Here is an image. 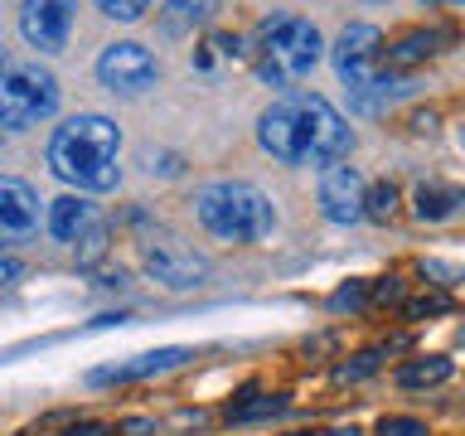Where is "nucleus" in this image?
<instances>
[{
    "mask_svg": "<svg viewBox=\"0 0 465 436\" xmlns=\"http://www.w3.org/2000/svg\"><path fill=\"white\" fill-rule=\"evenodd\" d=\"M257 141L282 165H330L349 155L354 126L320 93H282L257 116Z\"/></svg>",
    "mask_w": 465,
    "mask_h": 436,
    "instance_id": "1",
    "label": "nucleus"
},
{
    "mask_svg": "<svg viewBox=\"0 0 465 436\" xmlns=\"http://www.w3.org/2000/svg\"><path fill=\"white\" fill-rule=\"evenodd\" d=\"M116 155H122V131L102 112H78L49 136V170L78 194H107L116 189Z\"/></svg>",
    "mask_w": 465,
    "mask_h": 436,
    "instance_id": "2",
    "label": "nucleus"
},
{
    "mask_svg": "<svg viewBox=\"0 0 465 436\" xmlns=\"http://www.w3.org/2000/svg\"><path fill=\"white\" fill-rule=\"evenodd\" d=\"M194 218L218 243H262L276 228V209L257 184L213 180L194 194Z\"/></svg>",
    "mask_w": 465,
    "mask_h": 436,
    "instance_id": "3",
    "label": "nucleus"
},
{
    "mask_svg": "<svg viewBox=\"0 0 465 436\" xmlns=\"http://www.w3.org/2000/svg\"><path fill=\"white\" fill-rule=\"evenodd\" d=\"M334 73L363 112H378L388 97L407 93V78L398 68H388L383 35L373 25H344L340 44H334Z\"/></svg>",
    "mask_w": 465,
    "mask_h": 436,
    "instance_id": "4",
    "label": "nucleus"
},
{
    "mask_svg": "<svg viewBox=\"0 0 465 436\" xmlns=\"http://www.w3.org/2000/svg\"><path fill=\"white\" fill-rule=\"evenodd\" d=\"M320 54H325V44H320V29L311 20H301V15H276V20L262 25L257 73H262V83H272V87H291L320 64Z\"/></svg>",
    "mask_w": 465,
    "mask_h": 436,
    "instance_id": "5",
    "label": "nucleus"
},
{
    "mask_svg": "<svg viewBox=\"0 0 465 436\" xmlns=\"http://www.w3.org/2000/svg\"><path fill=\"white\" fill-rule=\"evenodd\" d=\"M58 112V83L39 64H10L0 78V131L39 126Z\"/></svg>",
    "mask_w": 465,
    "mask_h": 436,
    "instance_id": "6",
    "label": "nucleus"
},
{
    "mask_svg": "<svg viewBox=\"0 0 465 436\" xmlns=\"http://www.w3.org/2000/svg\"><path fill=\"white\" fill-rule=\"evenodd\" d=\"M363 174L354 165H344V160H330V165H320V180H315V199H320V213L330 218V223H359L363 218Z\"/></svg>",
    "mask_w": 465,
    "mask_h": 436,
    "instance_id": "7",
    "label": "nucleus"
},
{
    "mask_svg": "<svg viewBox=\"0 0 465 436\" xmlns=\"http://www.w3.org/2000/svg\"><path fill=\"white\" fill-rule=\"evenodd\" d=\"M141 262H145V272L170 291L203 286V276H209V262H203L194 247H184L180 238H151L141 247Z\"/></svg>",
    "mask_w": 465,
    "mask_h": 436,
    "instance_id": "8",
    "label": "nucleus"
},
{
    "mask_svg": "<svg viewBox=\"0 0 465 436\" xmlns=\"http://www.w3.org/2000/svg\"><path fill=\"white\" fill-rule=\"evenodd\" d=\"M97 78H102V87H112V93H122V97H141L145 87L155 83V58H151V49H141V44L116 39L97 58Z\"/></svg>",
    "mask_w": 465,
    "mask_h": 436,
    "instance_id": "9",
    "label": "nucleus"
},
{
    "mask_svg": "<svg viewBox=\"0 0 465 436\" xmlns=\"http://www.w3.org/2000/svg\"><path fill=\"white\" fill-rule=\"evenodd\" d=\"M73 20H78V0H25L20 5V35L39 54L64 49L73 35Z\"/></svg>",
    "mask_w": 465,
    "mask_h": 436,
    "instance_id": "10",
    "label": "nucleus"
},
{
    "mask_svg": "<svg viewBox=\"0 0 465 436\" xmlns=\"http://www.w3.org/2000/svg\"><path fill=\"white\" fill-rule=\"evenodd\" d=\"M189 359H194V349L165 344V349H151V354H136V359H126V363H107V369H93V373H87V383H93V388L141 383V378H160V373H170V369H184Z\"/></svg>",
    "mask_w": 465,
    "mask_h": 436,
    "instance_id": "11",
    "label": "nucleus"
},
{
    "mask_svg": "<svg viewBox=\"0 0 465 436\" xmlns=\"http://www.w3.org/2000/svg\"><path fill=\"white\" fill-rule=\"evenodd\" d=\"M35 228H39V194L25 180L0 174V233L25 238V233H35Z\"/></svg>",
    "mask_w": 465,
    "mask_h": 436,
    "instance_id": "12",
    "label": "nucleus"
},
{
    "mask_svg": "<svg viewBox=\"0 0 465 436\" xmlns=\"http://www.w3.org/2000/svg\"><path fill=\"white\" fill-rule=\"evenodd\" d=\"M93 223H97V209L83 194H64V199H54L49 209H44V228H49L58 243H78Z\"/></svg>",
    "mask_w": 465,
    "mask_h": 436,
    "instance_id": "13",
    "label": "nucleus"
},
{
    "mask_svg": "<svg viewBox=\"0 0 465 436\" xmlns=\"http://www.w3.org/2000/svg\"><path fill=\"white\" fill-rule=\"evenodd\" d=\"M412 209H417L421 223H446V218H456L465 209V189H456V184H421Z\"/></svg>",
    "mask_w": 465,
    "mask_h": 436,
    "instance_id": "14",
    "label": "nucleus"
},
{
    "mask_svg": "<svg viewBox=\"0 0 465 436\" xmlns=\"http://www.w3.org/2000/svg\"><path fill=\"white\" fill-rule=\"evenodd\" d=\"M446 39H450L446 29H412V35H402L392 49H383V58H388V68H412L421 58H431Z\"/></svg>",
    "mask_w": 465,
    "mask_h": 436,
    "instance_id": "15",
    "label": "nucleus"
},
{
    "mask_svg": "<svg viewBox=\"0 0 465 436\" xmlns=\"http://www.w3.org/2000/svg\"><path fill=\"white\" fill-rule=\"evenodd\" d=\"M218 10V0H165V10H160V29L165 35H189V29L209 25Z\"/></svg>",
    "mask_w": 465,
    "mask_h": 436,
    "instance_id": "16",
    "label": "nucleus"
},
{
    "mask_svg": "<svg viewBox=\"0 0 465 436\" xmlns=\"http://www.w3.org/2000/svg\"><path fill=\"white\" fill-rule=\"evenodd\" d=\"M286 407V392H257V388H247L242 392V402H228V421L232 427H242V421H262V417H276Z\"/></svg>",
    "mask_w": 465,
    "mask_h": 436,
    "instance_id": "17",
    "label": "nucleus"
},
{
    "mask_svg": "<svg viewBox=\"0 0 465 436\" xmlns=\"http://www.w3.org/2000/svg\"><path fill=\"white\" fill-rule=\"evenodd\" d=\"M450 378V359L446 354H427V359H412L398 369V383L402 388H436Z\"/></svg>",
    "mask_w": 465,
    "mask_h": 436,
    "instance_id": "18",
    "label": "nucleus"
},
{
    "mask_svg": "<svg viewBox=\"0 0 465 436\" xmlns=\"http://www.w3.org/2000/svg\"><path fill=\"white\" fill-rule=\"evenodd\" d=\"M398 213V189H392L388 180L363 189V218H378V223H388V218Z\"/></svg>",
    "mask_w": 465,
    "mask_h": 436,
    "instance_id": "19",
    "label": "nucleus"
},
{
    "mask_svg": "<svg viewBox=\"0 0 465 436\" xmlns=\"http://www.w3.org/2000/svg\"><path fill=\"white\" fill-rule=\"evenodd\" d=\"M378 363H383V349H363V354H354L349 363L334 369V383H363V378L378 373Z\"/></svg>",
    "mask_w": 465,
    "mask_h": 436,
    "instance_id": "20",
    "label": "nucleus"
},
{
    "mask_svg": "<svg viewBox=\"0 0 465 436\" xmlns=\"http://www.w3.org/2000/svg\"><path fill=\"white\" fill-rule=\"evenodd\" d=\"M155 0H97V10L107 15V20H122V25H131V20H141L145 10H151Z\"/></svg>",
    "mask_w": 465,
    "mask_h": 436,
    "instance_id": "21",
    "label": "nucleus"
},
{
    "mask_svg": "<svg viewBox=\"0 0 465 436\" xmlns=\"http://www.w3.org/2000/svg\"><path fill=\"white\" fill-rule=\"evenodd\" d=\"M363 301H369V282H344V286L330 296V311L344 315V311H359Z\"/></svg>",
    "mask_w": 465,
    "mask_h": 436,
    "instance_id": "22",
    "label": "nucleus"
},
{
    "mask_svg": "<svg viewBox=\"0 0 465 436\" xmlns=\"http://www.w3.org/2000/svg\"><path fill=\"white\" fill-rule=\"evenodd\" d=\"M102 253H107V228L93 223V228H87L83 238H78V267H93Z\"/></svg>",
    "mask_w": 465,
    "mask_h": 436,
    "instance_id": "23",
    "label": "nucleus"
},
{
    "mask_svg": "<svg viewBox=\"0 0 465 436\" xmlns=\"http://www.w3.org/2000/svg\"><path fill=\"white\" fill-rule=\"evenodd\" d=\"M373 436H427V421H417V417H383Z\"/></svg>",
    "mask_w": 465,
    "mask_h": 436,
    "instance_id": "24",
    "label": "nucleus"
},
{
    "mask_svg": "<svg viewBox=\"0 0 465 436\" xmlns=\"http://www.w3.org/2000/svg\"><path fill=\"white\" fill-rule=\"evenodd\" d=\"M402 311L412 315V320H421V315H441V311H450V301H446V296H421V301H407Z\"/></svg>",
    "mask_w": 465,
    "mask_h": 436,
    "instance_id": "25",
    "label": "nucleus"
},
{
    "mask_svg": "<svg viewBox=\"0 0 465 436\" xmlns=\"http://www.w3.org/2000/svg\"><path fill=\"white\" fill-rule=\"evenodd\" d=\"M369 296H373L378 305H398V301H402V282H398V276H383L378 286H369Z\"/></svg>",
    "mask_w": 465,
    "mask_h": 436,
    "instance_id": "26",
    "label": "nucleus"
},
{
    "mask_svg": "<svg viewBox=\"0 0 465 436\" xmlns=\"http://www.w3.org/2000/svg\"><path fill=\"white\" fill-rule=\"evenodd\" d=\"M20 276H25V262H20V257H5V253H0V291H5V286H15Z\"/></svg>",
    "mask_w": 465,
    "mask_h": 436,
    "instance_id": "27",
    "label": "nucleus"
},
{
    "mask_svg": "<svg viewBox=\"0 0 465 436\" xmlns=\"http://www.w3.org/2000/svg\"><path fill=\"white\" fill-rule=\"evenodd\" d=\"M68 436H116V427H107V421H73Z\"/></svg>",
    "mask_w": 465,
    "mask_h": 436,
    "instance_id": "28",
    "label": "nucleus"
},
{
    "mask_svg": "<svg viewBox=\"0 0 465 436\" xmlns=\"http://www.w3.org/2000/svg\"><path fill=\"white\" fill-rule=\"evenodd\" d=\"M122 431L126 436H145V431H155V421L151 417H131V421H122Z\"/></svg>",
    "mask_w": 465,
    "mask_h": 436,
    "instance_id": "29",
    "label": "nucleus"
},
{
    "mask_svg": "<svg viewBox=\"0 0 465 436\" xmlns=\"http://www.w3.org/2000/svg\"><path fill=\"white\" fill-rule=\"evenodd\" d=\"M421 276H446V286L456 282V272H450V267H441V262H421Z\"/></svg>",
    "mask_w": 465,
    "mask_h": 436,
    "instance_id": "30",
    "label": "nucleus"
},
{
    "mask_svg": "<svg viewBox=\"0 0 465 436\" xmlns=\"http://www.w3.org/2000/svg\"><path fill=\"white\" fill-rule=\"evenodd\" d=\"M174 427H203V412H180V417H174Z\"/></svg>",
    "mask_w": 465,
    "mask_h": 436,
    "instance_id": "31",
    "label": "nucleus"
},
{
    "mask_svg": "<svg viewBox=\"0 0 465 436\" xmlns=\"http://www.w3.org/2000/svg\"><path fill=\"white\" fill-rule=\"evenodd\" d=\"M330 436H363V431H359V427H334Z\"/></svg>",
    "mask_w": 465,
    "mask_h": 436,
    "instance_id": "32",
    "label": "nucleus"
},
{
    "mask_svg": "<svg viewBox=\"0 0 465 436\" xmlns=\"http://www.w3.org/2000/svg\"><path fill=\"white\" fill-rule=\"evenodd\" d=\"M436 5H460V0H436Z\"/></svg>",
    "mask_w": 465,
    "mask_h": 436,
    "instance_id": "33",
    "label": "nucleus"
},
{
    "mask_svg": "<svg viewBox=\"0 0 465 436\" xmlns=\"http://www.w3.org/2000/svg\"><path fill=\"white\" fill-rule=\"evenodd\" d=\"M5 68H10V64H5V58H0V78H5Z\"/></svg>",
    "mask_w": 465,
    "mask_h": 436,
    "instance_id": "34",
    "label": "nucleus"
},
{
    "mask_svg": "<svg viewBox=\"0 0 465 436\" xmlns=\"http://www.w3.org/2000/svg\"><path fill=\"white\" fill-rule=\"evenodd\" d=\"M286 436H311V431H286Z\"/></svg>",
    "mask_w": 465,
    "mask_h": 436,
    "instance_id": "35",
    "label": "nucleus"
}]
</instances>
